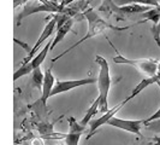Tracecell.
I'll list each match as a JSON object with an SVG mask.
<instances>
[{
	"mask_svg": "<svg viewBox=\"0 0 160 145\" xmlns=\"http://www.w3.org/2000/svg\"><path fill=\"white\" fill-rule=\"evenodd\" d=\"M98 82V79L94 78H87V79H81V80H68V81H57L56 86L51 93V97L59 94V93H63V92H68V91H71L73 89H77L81 86H84V85H90V83H95Z\"/></svg>",
	"mask_w": 160,
	"mask_h": 145,
	"instance_id": "9c48e42d",
	"label": "cell"
},
{
	"mask_svg": "<svg viewBox=\"0 0 160 145\" xmlns=\"http://www.w3.org/2000/svg\"><path fill=\"white\" fill-rule=\"evenodd\" d=\"M43 80H45V72H42L41 68H36L34 72H32V87L42 91V86H43Z\"/></svg>",
	"mask_w": 160,
	"mask_h": 145,
	"instance_id": "e0dca14e",
	"label": "cell"
},
{
	"mask_svg": "<svg viewBox=\"0 0 160 145\" xmlns=\"http://www.w3.org/2000/svg\"><path fill=\"white\" fill-rule=\"evenodd\" d=\"M134 145H153V142H141V143H137Z\"/></svg>",
	"mask_w": 160,
	"mask_h": 145,
	"instance_id": "4316f807",
	"label": "cell"
},
{
	"mask_svg": "<svg viewBox=\"0 0 160 145\" xmlns=\"http://www.w3.org/2000/svg\"><path fill=\"white\" fill-rule=\"evenodd\" d=\"M95 63H98L100 70H99V78H98V86H99V97L101 99L99 111L107 113L108 111V92L112 85V79L110 76V67L107 61L104 57L96 56Z\"/></svg>",
	"mask_w": 160,
	"mask_h": 145,
	"instance_id": "3957f363",
	"label": "cell"
},
{
	"mask_svg": "<svg viewBox=\"0 0 160 145\" xmlns=\"http://www.w3.org/2000/svg\"><path fill=\"white\" fill-rule=\"evenodd\" d=\"M153 145H160V136H154L152 138Z\"/></svg>",
	"mask_w": 160,
	"mask_h": 145,
	"instance_id": "484cf974",
	"label": "cell"
},
{
	"mask_svg": "<svg viewBox=\"0 0 160 145\" xmlns=\"http://www.w3.org/2000/svg\"><path fill=\"white\" fill-rule=\"evenodd\" d=\"M72 25H73V19H69L68 22H65L62 27H59V28H57L56 30V34H54V40L52 42V46H51V50H53V48L56 47L57 45L60 42V41L64 39L65 36L68 35V33L71 32L72 30Z\"/></svg>",
	"mask_w": 160,
	"mask_h": 145,
	"instance_id": "4fadbf2b",
	"label": "cell"
},
{
	"mask_svg": "<svg viewBox=\"0 0 160 145\" xmlns=\"http://www.w3.org/2000/svg\"><path fill=\"white\" fill-rule=\"evenodd\" d=\"M64 8H65L60 3H57V1H52V4L47 5V4H43L38 0H32V1L27 3L24 5L22 12L15 17V23H16V27L21 25V22L25 17L30 16L32 13H36V12H49V13L54 15V13H62L64 11Z\"/></svg>",
	"mask_w": 160,
	"mask_h": 145,
	"instance_id": "5b68a950",
	"label": "cell"
},
{
	"mask_svg": "<svg viewBox=\"0 0 160 145\" xmlns=\"http://www.w3.org/2000/svg\"><path fill=\"white\" fill-rule=\"evenodd\" d=\"M75 1H77V0H63L60 4H62L64 8H68V6H70L72 3H75Z\"/></svg>",
	"mask_w": 160,
	"mask_h": 145,
	"instance_id": "d4e9b609",
	"label": "cell"
},
{
	"mask_svg": "<svg viewBox=\"0 0 160 145\" xmlns=\"http://www.w3.org/2000/svg\"><path fill=\"white\" fill-rule=\"evenodd\" d=\"M83 16L86 17V19H87V22H88V32H87V34H86L81 40L77 41L76 44H73V45L70 46L68 50H65L63 53H60L59 56H57L56 58H53V59H52V63H54L56 61L60 59V58L64 57L65 55L70 53L73 48L77 47V46L81 45L82 42H84L86 40L92 39V38H94V36H96V35L104 33L106 29H112V30H116V32H124V30H127V29H129V28L131 27V25H127V27H117V25H113V24L107 23L106 21H104L101 17L99 16V13L95 12V10H94L93 8H86V10L83 11Z\"/></svg>",
	"mask_w": 160,
	"mask_h": 145,
	"instance_id": "6da1fadb",
	"label": "cell"
},
{
	"mask_svg": "<svg viewBox=\"0 0 160 145\" xmlns=\"http://www.w3.org/2000/svg\"><path fill=\"white\" fill-rule=\"evenodd\" d=\"M68 122H69V132H72V133H84L86 131V127L82 126L80 122H77L75 117H68Z\"/></svg>",
	"mask_w": 160,
	"mask_h": 145,
	"instance_id": "ac0fdd59",
	"label": "cell"
},
{
	"mask_svg": "<svg viewBox=\"0 0 160 145\" xmlns=\"http://www.w3.org/2000/svg\"><path fill=\"white\" fill-rule=\"evenodd\" d=\"M158 81H159V80H158V78H157V76H155V78H146V79H143V80L141 81V82L137 85L135 89L131 91L130 96L127 97V98H125V99H124L122 103L125 105L128 102H130L132 98H135L136 96H138V94H140V93H141L144 89H147L148 86H151V85H153L154 82H158Z\"/></svg>",
	"mask_w": 160,
	"mask_h": 145,
	"instance_id": "7c38bea8",
	"label": "cell"
},
{
	"mask_svg": "<svg viewBox=\"0 0 160 145\" xmlns=\"http://www.w3.org/2000/svg\"><path fill=\"white\" fill-rule=\"evenodd\" d=\"M108 40V38H106ZM110 45L114 48V51L118 53L116 57H113V62L114 63H119V64H128V65H132L137 68L138 70L146 74L147 78H155L157 76V72H158V68H159V61L158 59H144V58H140V59H131V58H127L124 57L122 53H119L114 45H113L111 41L108 40Z\"/></svg>",
	"mask_w": 160,
	"mask_h": 145,
	"instance_id": "277c9868",
	"label": "cell"
},
{
	"mask_svg": "<svg viewBox=\"0 0 160 145\" xmlns=\"http://www.w3.org/2000/svg\"><path fill=\"white\" fill-rule=\"evenodd\" d=\"M151 30H152L154 41H155V44L158 45V47H159V50H160V22L157 24H153Z\"/></svg>",
	"mask_w": 160,
	"mask_h": 145,
	"instance_id": "44dd1931",
	"label": "cell"
},
{
	"mask_svg": "<svg viewBox=\"0 0 160 145\" xmlns=\"http://www.w3.org/2000/svg\"><path fill=\"white\" fill-rule=\"evenodd\" d=\"M149 11V6L147 5H127V6H118L114 4V0H102L100 8H99V12H104L106 18L114 15L117 21H125L127 16H131V15H140V13H144Z\"/></svg>",
	"mask_w": 160,
	"mask_h": 145,
	"instance_id": "7a4b0ae2",
	"label": "cell"
},
{
	"mask_svg": "<svg viewBox=\"0 0 160 145\" xmlns=\"http://www.w3.org/2000/svg\"><path fill=\"white\" fill-rule=\"evenodd\" d=\"M57 81L54 80V76L52 74V65L47 67L45 70V80H43V86H42V91H41V98L40 103L45 108H46V103H47L48 98L51 97V93L56 86Z\"/></svg>",
	"mask_w": 160,
	"mask_h": 145,
	"instance_id": "30bf717a",
	"label": "cell"
},
{
	"mask_svg": "<svg viewBox=\"0 0 160 145\" xmlns=\"http://www.w3.org/2000/svg\"><path fill=\"white\" fill-rule=\"evenodd\" d=\"M53 40H54V35L48 40V44H46V46L42 48L40 52L32 58V61H29L28 63L21 65V68H19L18 70H16V72L13 74V80L15 81L18 80L19 78H22V76H24V75L32 74L36 68H40V65L43 63L45 58H46V56H47V52L51 50V46H52Z\"/></svg>",
	"mask_w": 160,
	"mask_h": 145,
	"instance_id": "8992f818",
	"label": "cell"
},
{
	"mask_svg": "<svg viewBox=\"0 0 160 145\" xmlns=\"http://www.w3.org/2000/svg\"><path fill=\"white\" fill-rule=\"evenodd\" d=\"M29 1H32V0H13V6L15 8H17L19 5H25L27 3H29ZM38 1H41V3H43V4H52V1H49V0H38Z\"/></svg>",
	"mask_w": 160,
	"mask_h": 145,
	"instance_id": "603a6c76",
	"label": "cell"
},
{
	"mask_svg": "<svg viewBox=\"0 0 160 145\" xmlns=\"http://www.w3.org/2000/svg\"><path fill=\"white\" fill-rule=\"evenodd\" d=\"M56 30H57V19H56V17L52 16V18H51V19L48 21V23L46 24L45 29H43V30H42V33H41L40 38H39V39H38V41L34 44L32 52H30V53L27 56V58L23 61V64L28 63V62H29V59L32 61V58H34V56H35V53L38 52L39 47L42 45V42H43V41H46L47 39H51V38L54 35V32H56Z\"/></svg>",
	"mask_w": 160,
	"mask_h": 145,
	"instance_id": "ba28073f",
	"label": "cell"
},
{
	"mask_svg": "<svg viewBox=\"0 0 160 145\" xmlns=\"http://www.w3.org/2000/svg\"><path fill=\"white\" fill-rule=\"evenodd\" d=\"M15 42H16V44H18V45H19V46H22V47H23L24 50H25V51H27V52H28V55H29V53H30V52H32V47H30V46H29V45H27V44H25V42H23V41H21V40H18V39H16V38H15Z\"/></svg>",
	"mask_w": 160,
	"mask_h": 145,
	"instance_id": "cb8c5ba5",
	"label": "cell"
},
{
	"mask_svg": "<svg viewBox=\"0 0 160 145\" xmlns=\"http://www.w3.org/2000/svg\"><path fill=\"white\" fill-rule=\"evenodd\" d=\"M141 16L143 17V19H142V21H138L137 23H143L144 21H152L153 24L159 23L160 22V6L154 8H152V10H149V11H147V12H144Z\"/></svg>",
	"mask_w": 160,
	"mask_h": 145,
	"instance_id": "2e32d148",
	"label": "cell"
},
{
	"mask_svg": "<svg viewBox=\"0 0 160 145\" xmlns=\"http://www.w3.org/2000/svg\"><path fill=\"white\" fill-rule=\"evenodd\" d=\"M123 106H124V104H123V103H120V104L116 105L114 108H112L111 110H108L107 113H105L101 117H99V119H96V120L92 121V122H90V132H89L87 139H89V138L92 137V136H93V134H94V133H95L96 131L100 128L101 126L107 125V123H108V121L111 120L112 117H114V115L118 113V110H120Z\"/></svg>",
	"mask_w": 160,
	"mask_h": 145,
	"instance_id": "8fae6325",
	"label": "cell"
},
{
	"mask_svg": "<svg viewBox=\"0 0 160 145\" xmlns=\"http://www.w3.org/2000/svg\"><path fill=\"white\" fill-rule=\"evenodd\" d=\"M82 134L83 133H72V132H69L68 134L63 136L64 137L65 145H78Z\"/></svg>",
	"mask_w": 160,
	"mask_h": 145,
	"instance_id": "ffe728a7",
	"label": "cell"
},
{
	"mask_svg": "<svg viewBox=\"0 0 160 145\" xmlns=\"http://www.w3.org/2000/svg\"><path fill=\"white\" fill-rule=\"evenodd\" d=\"M146 128H148L149 131L154 132L157 136H160V119L157 121H153V122H149L144 126Z\"/></svg>",
	"mask_w": 160,
	"mask_h": 145,
	"instance_id": "7402d4cb",
	"label": "cell"
},
{
	"mask_svg": "<svg viewBox=\"0 0 160 145\" xmlns=\"http://www.w3.org/2000/svg\"><path fill=\"white\" fill-rule=\"evenodd\" d=\"M114 4L118 6H127V5H134V4H143V5H153L154 8L160 6L159 0H114Z\"/></svg>",
	"mask_w": 160,
	"mask_h": 145,
	"instance_id": "9a60e30c",
	"label": "cell"
},
{
	"mask_svg": "<svg viewBox=\"0 0 160 145\" xmlns=\"http://www.w3.org/2000/svg\"><path fill=\"white\" fill-rule=\"evenodd\" d=\"M100 103H101V99H100V97L98 96V98H96L95 100L93 102V104L90 105L88 109H87V113H86V115L83 116V119L81 120L80 123L82 125V126L87 127V125L92 122V119H93V117H94V116L96 115V113L99 111V108H100Z\"/></svg>",
	"mask_w": 160,
	"mask_h": 145,
	"instance_id": "5bb4252c",
	"label": "cell"
},
{
	"mask_svg": "<svg viewBox=\"0 0 160 145\" xmlns=\"http://www.w3.org/2000/svg\"><path fill=\"white\" fill-rule=\"evenodd\" d=\"M108 126H112L116 128L127 131L129 133H134L138 137H142L141 134V127L144 126V120H123L118 117H112L107 123Z\"/></svg>",
	"mask_w": 160,
	"mask_h": 145,
	"instance_id": "52a82bcc",
	"label": "cell"
},
{
	"mask_svg": "<svg viewBox=\"0 0 160 145\" xmlns=\"http://www.w3.org/2000/svg\"><path fill=\"white\" fill-rule=\"evenodd\" d=\"M56 121L53 122H42L38 126V129H39V133H40L42 137H48L49 134H52L54 131H53V126H54Z\"/></svg>",
	"mask_w": 160,
	"mask_h": 145,
	"instance_id": "d6986e66",
	"label": "cell"
}]
</instances>
